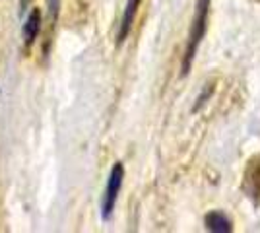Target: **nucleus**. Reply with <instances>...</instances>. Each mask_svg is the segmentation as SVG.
Returning <instances> with one entry per match:
<instances>
[{
	"label": "nucleus",
	"mask_w": 260,
	"mask_h": 233,
	"mask_svg": "<svg viewBox=\"0 0 260 233\" xmlns=\"http://www.w3.org/2000/svg\"><path fill=\"white\" fill-rule=\"evenodd\" d=\"M210 4H212V0H198V2H196V14H194V20H192V25H190L186 49H184L183 74H188V70L192 66V60H194V56H196V51H198V47L202 43L204 35H206Z\"/></svg>",
	"instance_id": "f257e3e1"
},
{
	"label": "nucleus",
	"mask_w": 260,
	"mask_h": 233,
	"mask_svg": "<svg viewBox=\"0 0 260 233\" xmlns=\"http://www.w3.org/2000/svg\"><path fill=\"white\" fill-rule=\"evenodd\" d=\"M122 181H124V167L122 163H115L107 179V187H105V194L101 200V218L107 222L111 218V214L115 210V204L119 198L120 187H122Z\"/></svg>",
	"instance_id": "f03ea898"
},
{
	"label": "nucleus",
	"mask_w": 260,
	"mask_h": 233,
	"mask_svg": "<svg viewBox=\"0 0 260 233\" xmlns=\"http://www.w3.org/2000/svg\"><path fill=\"white\" fill-rule=\"evenodd\" d=\"M140 2L142 0H128L126 2V8H124L122 20H120L119 35H117V41L119 43H124V39L128 37L130 29H132V23H134V18H136V12L140 8Z\"/></svg>",
	"instance_id": "7ed1b4c3"
},
{
	"label": "nucleus",
	"mask_w": 260,
	"mask_h": 233,
	"mask_svg": "<svg viewBox=\"0 0 260 233\" xmlns=\"http://www.w3.org/2000/svg\"><path fill=\"white\" fill-rule=\"evenodd\" d=\"M22 6H23V8H25V6H27V0H22Z\"/></svg>",
	"instance_id": "0eeeda50"
},
{
	"label": "nucleus",
	"mask_w": 260,
	"mask_h": 233,
	"mask_svg": "<svg viewBox=\"0 0 260 233\" xmlns=\"http://www.w3.org/2000/svg\"><path fill=\"white\" fill-rule=\"evenodd\" d=\"M58 10H60V0H49V2H47V12H49L51 25H54V22H56V18H58Z\"/></svg>",
	"instance_id": "423d86ee"
},
{
	"label": "nucleus",
	"mask_w": 260,
	"mask_h": 233,
	"mask_svg": "<svg viewBox=\"0 0 260 233\" xmlns=\"http://www.w3.org/2000/svg\"><path fill=\"white\" fill-rule=\"evenodd\" d=\"M206 227L214 233H229L233 229L231 220H229L223 212H217V210L210 212L206 216Z\"/></svg>",
	"instance_id": "39448f33"
},
{
	"label": "nucleus",
	"mask_w": 260,
	"mask_h": 233,
	"mask_svg": "<svg viewBox=\"0 0 260 233\" xmlns=\"http://www.w3.org/2000/svg\"><path fill=\"white\" fill-rule=\"evenodd\" d=\"M41 23H43V20H41V12L37 10V8H33L31 12H29V16H27V20H25V23H23V43L27 45H33L35 43V39H37V35H39V31H41Z\"/></svg>",
	"instance_id": "20e7f679"
}]
</instances>
